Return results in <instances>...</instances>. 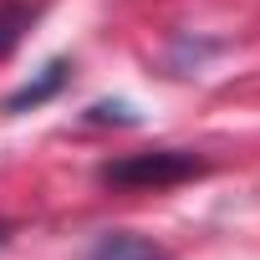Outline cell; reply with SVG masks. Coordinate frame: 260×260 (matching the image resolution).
<instances>
[{
  "label": "cell",
  "mask_w": 260,
  "mask_h": 260,
  "mask_svg": "<svg viewBox=\"0 0 260 260\" xmlns=\"http://www.w3.org/2000/svg\"><path fill=\"white\" fill-rule=\"evenodd\" d=\"M61 82H67V61H51L36 82H26L21 92H11L6 97V112H21V107H36V102H46L51 92H61Z\"/></svg>",
  "instance_id": "4"
},
{
  "label": "cell",
  "mask_w": 260,
  "mask_h": 260,
  "mask_svg": "<svg viewBox=\"0 0 260 260\" xmlns=\"http://www.w3.org/2000/svg\"><path fill=\"white\" fill-rule=\"evenodd\" d=\"M41 16V6H26V0H11V6H0V61H6L16 46H21V36L31 31V21Z\"/></svg>",
  "instance_id": "3"
},
{
  "label": "cell",
  "mask_w": 260,
  "mask_h": 260,
  "mask_svg": "<svg viewBox=\"0 0 260 260\" xmlns=\"http://www.w3.org/2000/svg\"><path fill=\"white\" fill-rule=\"evenodd\" d=\"M92 122H133V112H127L122 102H112V107L97 102V107H92Z\"/></svg>",
  "instance_id": "5"
},
{
  "label": "cell",
  "mask_w": 260,
  "mask_h": 260,
  "mask_svg": "<svg viewBox=\"0 0 260 260\" xmlns=\"http://www.w3.org/2000/svg\"><path fill=\"white\" fill-rule=\"evenodd\" d=\"M87 260H169L164 245H153L148 235H133V230H112L97 240V250Z\"/></svg>",
  "instance_id": "2"
},
{
  "label": "cell",
  "mask_w": 260,
  "mask_h": 260,
  "mask_svg": "<svg viewBox=\"0 0 260 260\" xmlns=\"http://www.w3.org/2000/svg\"><path fill=\"white\" fill-rule=\"evenodd\" d=\"M204 169H209V164H204L199 153L158 148V153H127V158L102 164V184H112V189H174V184L199 179Z\"/></svg>",
  "instance_id": "1"
},
{
  "label": "cell",
  "mask_w": 260,
  "mask_h": 260,
  "mask_svg": "<svg viewBox=\"0 0 260 260\" xmlns=\"http://www.w3.org/2000/svg\"><path fill=\"white\" fill-rule=\"evenodd\" d=\"M0 245H6V224H0Z\"/></svg>",
  "instance_id": "6"
}]
</instances>
